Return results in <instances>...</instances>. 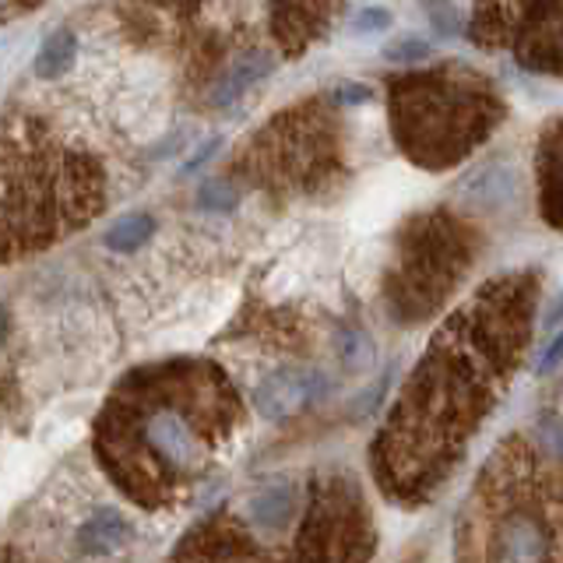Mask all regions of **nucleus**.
<instances>
[{"label": "nucleus", "mask_w": 563, "mask_h": 563, "mask_svg": "<svg viewBox=\"0 0 563 563\" xmlns=\"http://www.w3.org/2000/svg\"><path fill=\"white\" fill-rule=\"evenodd\" d=\"M532 310L536 278L504 275L437 331L369 454L380 489L395 504H422L448 483L515 377Z\"/></svg>", "instance_id": "f257e3e1"}, {"label": "nucleus", "mask_w": 563, "mask_h": 563, "mask_svg": "<svg viewBox=\"0 0 563 563\" xmlns=\"http://www.w3.org/2000/svg\"><path fill=\"white\" fill-rule=\"evenodd\" d=\"M233 419L236 395L216 366H173L106 422L102 457L134 500L158 504L205 468Z\"/></svg>", "instance_id": "f03ea898"}, {"label": "nucleus", "mask_w": 563, "mask_h": 563, "mask_svg": "<svg viewBox=\"0 0 563 563\" xmlns=\"http://www.w3.org/2000/svg\"><path fill=\"white\" fill-rule=\"evenodd\" d=\"M553 457L525 437L493 451L462 521V542L479 545L472 556L563 560V472Z\"/></svg>", "instance_id": "7ed1b4c3"}, {"label": "nucleus", "mask_w": 563, "mask_h": 563, "mask_svg": "<svg viewBox=\"0 0 563 563\" xmlns=\"http://www.w3.org/2000/svg\"><path fill=\"white\" fill-rule=\"evenodd\" d=\"M391 131L398 148L427 169L462 163L500 128L504 102L468 67L412 70L391 81Z\"/></svg>", "instance_id": "20e7f679"}, {"label": "nucleus", "mask_w": 563, "mask_h": 563, "mask_svg": "<svg viewBox=\"0 0 563 563\" xmlns=\"http://www.w3.org/2000/svg\"><path fill=\"white\" fill-rule=\"evenodd\" d=\"M472 264V233L448 211H430L398 236L384 275V303L395 321L419 324L444 307Z\"/></svg>", "instance_id": "39448f33"}, {"label": "nucleus", "mask_w": 563, "mask_h": 563, "mask_svg": "<svg viewBox=\"0 0 563 563\" xmlns=\"http://www.w3.org/2000/svg\"><path fill=\"white\" fill-rule=\"evenodd\" d=\"M254 180L275 190L317 194L342 173L339 128L321 102L278 113L251 148Z\"/></svg>", "instance_id": "423d86ee"}, {"label": "nucleus", "mask_w": 563, "mask_h": 563, "mask_svg": "<svg viewBox=\"0 0 563 563\" xmlns=\"http://www.w3.org/2000/svg\"><path fill=\"white\" fill-rule=\"evenodd\" d=\"M472 35L528 70L563 75V0H479Z\"/></svg>", "instance_id": "0eeeda50"}, {"label": "nucleus", "mask_w": 563, "mask_h": 563, "mask_svg": "<svg viewBox=\"0 0 563 563\" xmlns=\"http://www.w3.org/2000/svg\"><path fill=\"white\" fill-rule=\"evenodd\" d=\"M377 545L366 500L356 479H321L310 497L303 532H299V560H366Z\"/></svg>", "instance_id": "6e6552de"}, {"label": "nucleus", "mask_w": 563, "mask_h": 563, "mask_svg": "<svg viewBox=\"0 0 563 563\" xmlns=\"http://www.w3.org/2000/svg\"><path fill=\"white\" fill-rule=\"evenodd\" d=\"M328 380L317 369H278V374L264 377L261 387L254 391L257 416L268 422H282L296 412H303L307 405H313L324 395Z\"/></svg>", "instance_id": "1a4fd4ad"}, {"label": "nucleus", "mask_w": 563, "mask_h": 563, "mask_svg": "<svg viewBox=\"0 0 563 563\" xmlns=\"http://www.w3.org/2000/svg\"><path fill=\"white\" fill-rule=\"evenodd\" d=\"M342 0H272V29L286 53H303L321 40Z\"/></svg>", "instance_id": "9d476101"}, {"label": "nucleus", "mask_w": 563, "mask_h": 563, "mask_svg": "<svg viewBox=\"0 0 563 563\" xmlns=\"http://www.w3.org/2000/svg\"><path fill=\"white\" fill-rule=\"evenodd\" d=\"M539 211L563 233V117L539 141Z\"/></svg>", "instance_id": "9b49d317"}, {"label": "nucleus", "mask_w": 563, "mask_h": 563, "mask_svg": "<svg viewBox=\"0 0 563 563\" xmlns=\"http://www.w3.org/2000/svg\"><path fill=\"white\" fill-rule=\"evenodd\" d=\"M275 70V60L268 57V53H246V57L233 60L225 67V75L222 81L216 85V92H211V102L216 106H229V102H236L240 96H246L257 81H264Z\"/></svg>", "instance_id": "f8f14e48"}, {"label": "nucleus", "mask_w": 563, "mask_h": 563, "mask_svg": "<svg viewBox=\"0 0 563 563\" xmlns=\"http://www.w3.org/2000/svg\"><path fill=\"white\" fill-rule=\"evenodd\" d=\"M292 515H296V486L289 483L268 486L251 497V521L261 532H282Z\"/></svg>", "instance_id": "ddd939ff"}, {"label": "nucleus", "mask_w": 563, "mask_h": 563, "mask_svg": "<svg viewBox=\"0 0 563 563\" xmlns=\"http://www.w3.org/2000/svg\"><path fill=\"white\" fill-rule=\"evenodd\" d=\"M128 539H131V525L120 510H96L81 528V545L88 553H110Z\"/></svg>", "instance_id": "4468645a"}, {"label": "nucleus", "mask_w": 563, "mask_h": 563, "mask_svg": "<svg viewBox=\"0 0 563 563\" xmlns=\"http://www.w3.org/2000/svg\"><path fill=\"white\" fill-rule=\"evenodd\" d=\"M78 57V40L75 32H53L49 40L40 46V53H35V75H40L43 81H57L60 75H67L70 64H75Z\"/></svg>", "instance_id": "2eb2a0df"}, {"label": "nucleus", "mask_w": 563, "mask_h": 563, "mask_svg": "<svg viewBox=\"0 0 563 563\" xmlns=\"http://www.w3.org/2000/svg\"><path fill=\"white\" fill-rule=\"evenodd\" d=\"M152 233H155V219L148 211H131V216H120L106 229V246L113 254H134L152 240Z\"/></svg>", "instance_id": "dca6fc26"}, {"label": "nucleus", "mask_w": 563, "mask_h": 563, "mask_svg": "<svg viewBox=\"0 0 563 563\" xmlns=\"http://www.w3.org/2000/svg\"><path fill=\"white\" fill-rule=\"evenodd\" d=\"M198 198H201V208L208 211H229L236 205V187L229 180H208Z\"/></svg>", "instance_id": "f3484780"}, {"label": "nucleus", "mask_w": 563, "mask_h": 563, "mask_svg": "<svg viewBox=\"0 0 563 563\" xmlns=\"http://www.w3.org/2000/svg\"><path fill=\"white\" fill-rule=\"evenodd\" d=\"M539 433H542V444L550 448L560 462H563V419L556 416H542L539 419Z\"/></svg>", "instance_id": "a211bd4d"}, {"label": "nucleus", "mask_w": 563, "mask_h": 563, "mask_svg": "<svg viewBox=\"0 0 563 563\" xmlns=\"http://www.w3.org/2000/svg\"><path fill=\"white\" fill-rule=\"evenodd\" d=\"M342 360L345 363H352V366H360V363H366L369 360V342L363 339V334H345L342 339Z\"/></svg>", "instance_id": "6ab92c4d"}, {"label": "nucleus", "mask_w": 563, "mask_h": 563, "mask_svg": "<svg viewBox=\"0 0 563 563\" xmlns=\"http://www.w3.org/2000/svg\"><path fill=\"white\" fill-rule=\"evenodd\" d=\"M391 25V14H387L384 8H366L360 18H356V29L360 32H369V29H387Z\"/></svg>", "instance_id": "aec40b11"}, {"label": "nucleus", "mask_w": 563, "mask_h": 563, "mask_svg": "<svg viewBox=\"0 0 563 563\" xmlns=\"http://www.w3.org/2000/svg\"><path fill=\"white\" fill-rule=\"evenodd\" d=\"M556 363H563V331L556 334L550 345H545V352L539 356V374H550Z\"/></svg>", "instance_id": "412c9836"}, {"label": "nucleus", "mask_w": 563, "mask_h": 563, "mask_svg": "<svg viewBox=\"0 0 563 563\" xmlns=\"http://www.w3.org/2000/svg\"><path fill=\"white\" fill-rule=\"evenodd\" d=\"M387 57H401V60H409V57H416V60H422V57H430V46L427 43H398V46H391L387 49Z\"/></svg>", "instance_id": "4be33fe9"}, {"label": "nucleus", "mask_w": 563, "mask_h": 563, "mask_svg": "<svg viewBox=\"0 0 563 563\" xmlns=\"http://www.w3.org/2000/svg\"><path fill=\"white\" fill-rule=\"evenodd\" d=\"M25 4V0H0V18H8L14 8H22Z\"/></svg>", "instance_id": "5701e85b"}, {"label": "nucleus", "mask_w": 563, "mask_h": 563, "mask_svg": "<svg viewBox=\"0 0 563 563\" xmlns=\"http://www.w3.org/2000/svg\"><path fill=\"white\" fill-rule=\"evenodd\" d=\"M4 331H8V310L0 307V339H4Z\"/></svg>", "instance_id": "b1692460"}]
</instances>
